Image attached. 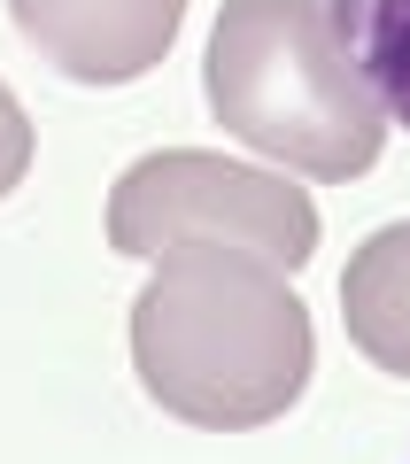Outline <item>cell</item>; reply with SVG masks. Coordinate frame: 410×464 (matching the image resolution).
Masks as SVG:
<instances>
[{
  "instance_id": "obj_1",
  "label": "cell",
  "mask_w": 410,
  "mask_h": 464,
  "mask_svg": "<svg viewBox=\"0 0 410 464\" xmlns=\"http://www.w3.org/2000/svg\"><path fill=\"white\" fill-rule=\"evenodd\" d=\"M132 364L186 426H263L310 380V310L271 256L186 240L132 302Z\"/></svg>"
},
{
  "instance_id": "obj_2",
  "label": "cell",
  "mask_w": 410,
  "mask_h": 464,
  "mask_svg": "<svg viewBox=\"0 0 410 464\" xmlns=\"http://www.w3.org/2000/svg\"><path fill=\"white\" fill-rule=\"evenodd\" d=\"M201 85L232 140L302 179H356L379 163L387 109L326 0H225Z\"/></svg>"
},
{
  "instance_id": "obj_3",
  "label": "cell",
  "mask_w": 410,
  "mask_h": 464,
  "mask_svg": "<svg viewBox=\"0 0 410 464\" xmlns=\"http://www.w3.org/2000/svg\"><path fill=\"white\" fill-rule=\"evenodd\" d=\"M186 240H225V248L271 256L279 271H302L317 248V209L279 170L225 163L210 148H171L132 163L109 194V248L155 264Z\"/></svg>"
},
{
  "instance_id": "obj_4",
  "label": "cell",
  "mask_w": 410,
  "mask_h": 464,
  "mask_svg": "<svg viewBox=\"0 0 410 464\" xmlns=\"http://www.w3.org/2000/svg\"><path fill=\"white\" fill-rule=\"evenodd\" d=\"M24 47H39L78 85L148 78L179 39L186 0H8Z\"/></svg>"
},
{
  "instance_id": "obj_5",
  "label": "cell",
  "mask_w": 410,
  "mask_h": 464,
  "mask_svg": "<svg viewBox=\"0 0 410 464\" xmlns=\"http://www.w3.org/2000/svg\"><path fill=\"white\" fill-rule=\"evenodd\" d=\"M341 317L348 341L379 372L410 380V225H379L341 271Z\"/></svg>"
},
{
  "instance_id": "obj_6",
  "label": "cell",
  "mask_w": 410,
  "mask_h": 464,
  "mask_svg": "<svg viewBox=\"0 0 410 464\" xmlns=\"http://www.w3.org/2000/svg\"><path fill=\"white\" fill-rule=\"evenodd\" d=\"M341 24L348 54H356L364 85L395 124H410V0H326Z\"/></svg>"
},
{
  "instance_id": "obj_7",
  "label": "cell",
  "mask_w": 410,
  "mask_h": 464,
  "mask_svg": "<svg viewBox=\"0 0 410 464\" xmlns=\"http://www.w3.org/2000/svg\"><path fill=\"white\" fill-rule=\"evenodd\" d=\"M24 163H32V124H24V109H16V93L0 85V194L24 179Z\"/></svg>"
}]
</instances>
